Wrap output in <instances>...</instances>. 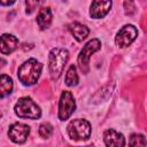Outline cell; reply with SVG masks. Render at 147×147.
<instances>
[{
  "instance_id": "cell-1",
  "label": "cell",
  "mask_w": 147,
  "mask_h": 147,
  "mask_svg": "<svg viewBox=\"0 0 147 147\" xmlns=\"http://www.w3.org/2000/svg\"><path fill=\"white\" fill-rule=\"evenodd\" d=\"M41 69L42 65L40 64V62H38L36 59H29L18 68V72H17L18 79L24 85L28 86L33 85L39 79Z\"/></svg>"
},
{
  "instance_id": "cell-2",
  "label": "cell",
  "mask_w": 147,
  "mask_h": 147,
  "mask_svg": "<svg viewBox=\"0 0 147 147\" xmlns=\"http://www.w3.org/2000/svg\"><path fill=\"white\" fill-rule=\"evenodd\" d=\"M69 53L64 48H53L49 53V59H48V68H49V74L53 80L59 79L61 76L64 65L68 61Z\"/></svg>"
},
{
  "instance_id": "cell-3",
  "label": "cell",
  "mask_w": 147,
  "mask_h": 147,
  "mask_svg": "<svg viewBox=\"0 0 147 147\" xmlns=\"http://www.w3.org/2000/svg\"><path fill=\"white\" fill-rule=\"evenodd\" d=\"M15 114L21 118H30V119H38L41 116V110L39 106L28 96H23L18 99L15 105Z\"/></svg>"
},
{
  "instance_id": "cell-4",
  "label": "cell",
  "mask_w": 147,
  "mask_h": 147,
  "mask_svg": "<svg viewBox=\"0 0 147 147\" xmlns=\"http://www.w3.org/2000/svg\"><path fill=\"white\" fill-rule=\"evenodd\" d=\"M68 134L74 140H86L91 136V124L86 119L77 118L69 123Z\"/></svg>"
},
{
  "instance_id": "cell-5",
  "label": "cell",
  "mask_w": 147,
  "mask_h": 147,
  "mask_svg": "<svg viewBox=\"0 0 147 147\" xmlns=\"http://www.w3.org/2000/svg\"><path fill=\"white\" fill-rule=\"evenodd\" d=\"M101 47V42L99 39H92L90 40L80 51L79 55H78V64L80 70L84 74L88 72V63H90V59L91 55L93 53H95L96 51H99Z\"/></svg>"
},
{
  "instance_id": "cell-6",
  "label": "cell",
  "mask_w": 147,
  "mask_h": 147,
  "mask_svg": "<svg viewBox=\"0 0 147 147\" xmlns=\"http://www.w3.org/2000/svg\"><path fill=\"white\" fill-rule=\"evenodd\" d=\"M76 109V102L72 94L69 91H64L61 94L59 102V118L61 121L68 119Z\"/></svg>"
},
{
  "instance_id": "cell-7",
  "label": "cell",
  "mask_w": 147,
  "mask_h": 147,
  "mask_svg": "<svg viewBox=\"0 0 147 147\" xmlns=\"http://www.w3.org/2000/svg\"><path fill=\"white\" fill-rule=\"evenodd\" d=\"M137 36H138V30L134 25L132 24L124 25L116 34V38H115L116 45L122 48L127 47L136 40Z\"/></svg>"
},
{
  "instance_id": "cell-8",
  "label": "cell",
  "mask_w": 147,
  "mask_h": 147,
  "mask_svg": "<svg viewBox=\"0 0 147 147\" xmlns=\"http://www.w3.org/2000/svg\"><path fill=\"white\" fill-rule=\"evenodd\" d=\"M30 133V127L24 123H14L8 130V137L15 144H23L26 141Z\"/></svg>"
},
{
  "instance_id": "cell-9",
  "label": "cell",
  "mask_w": 147,
  "mask_h": 147,
  "mask_svg": "<svg viewBox=\"0 0 147 147\" xmlns=\"http://www.w3.org/2000/svg\"><path fill=\"white\" fill-rule=\"evenodd\" d=\"M103 141L107 147H124L125 138L114 129H108L103 133Z\"/></svg>"
},
{
  "instance_id": "cell-10",
  "label": "cell",
  "mask_w": 147,
  "mask_h": 147,
  "mask_svg": "<svg viewBox=\"0 0 147 147\" xmlns=\"http://www.w3.org/2000/svg\"><path fill=\"white\" fill-rule=\"evenodd\" d=\"M18 47V39L9 33H5L0 37V52L5 55L13 53Z\"/></svg>"
},
{
  "instance_id": "cell-11",
  "label": "cell",
  "mask_w": 147,
  "mask_h": 147,
  "mask_svg": "<svg viewBox=\"0 0 147 147\" xmlns=\"http://www.w3.org/2000/svg\"><path fill=\"white\" fill-rule=\"evenodd\" d=\"M111 8V1H93L90 9V15L93 18L105 17Z\"/></svg>"
},
{
  "instance_id": "cell-12",
  "label": "cell",
  "mask_w": 147,
  "mask_h": 147,
  "mask_svg": "<svg viewBox=\"0 0 147 147\" xmlns=\"http://www.w3.org/2000/svg\"><path fill=\"white\" fill-rule=\"evenodd\" d=\"M68 28H69V31L71 32V34L74 36V38L77 41H83L90 33L88 28L83 25L82 23H78V22H74V23L69 24Z\"/></svg>"
},
{
  "instance_id": "cell-13",
  "label": "cell",
  "mask_w": 147,
  "mask_h": 147,
  "mask_svg": "<svg viewBox=\"0 0 147 147\" xmlns=\"http://www.w3.org/2000/svg\"><path fill=\"white\" fill-rule=\"evenodd\" d=\"M52 18H53V16H52L51 8L42 7L37 15V23L41 30H46L49 28V25L52 23Z\"/></svg>"
},
{
  "instance_id": "cell-14",
  "label": "cell",
  "mask_w": 147,
  "mask_h": 147,
  "mask_svg": "<svg viewBox=\"0 0 147 147\" xmlns=\"http://www.w3.org/2000/svg\"><path fill=\"white\" fill-rule=\"evenodd\" d=\"M13 79L7 75H0V99L9 95L13 91Z\"/></svg>"
},
{
  "instance_id": "cell-15",
  "label": "cell",
  "mask_w": 147,
  "mask_h": 147,
  "mask_svg": "<svg viewBox=\"0 0 147 147\" xmlns=\"http://www.w3.org/2000/svg\"><path fill=\"white\" fill-rule=\"evenodd\" d=\"M78 83V75H77V70L76 67L74 64H71L65 74V84L68 86H75Z\"/></svg>"
},
{
  "instance_id": "cell-16",
  "label": "cell",
  "mask_w": 147,
  "mask_h": 147,
  "mask_svg": "<svg viewBox=\"0 0 147 147\" xmlns=\"http://www.w3.org/2000/svg\"><path fill=\"white\" fill-rule=\"evenodd\" d=\"M129 146L130 147H146V139L145 136L140 133H133L129 138Z\"/></svg>"
},
{
  "instance_id": "cell-17",
  "label": "cell",
  "mask_w": 147,
  "mask_h": 147,
  "mask_svg": "<svg viewBox=\"0 0 147 147\" xmlns=\"http://www.w3.org/2000/svg\"><path fill=\"white\" fill-rule=\"evenodd\" d=\"M53 133V126L49 123H42L39 126V134L42 138H49Z\"/></svg>"
},
{
  "instance_id": "cell-18",
  "label": "cell",
  "mask_w": 147,
  "mask_h": 147,
  "mask_svg": "<svg viewBox=\"0 0 147 147\" xmlns=\"http://www.w3.org/2000/svg\"><path fill=\"white\" fill-rule=\"evenodd\" d=\"M25 6H26V13H32L33 9L38 6V1H25Z\"/></svg>"
},
{
  "instance_id": "cell-19",
  "label": "cell",
  "mask_w": 147,
  "mask_h": 147,
  "mask_svg": "<svg viewBox=\"0 0 147 147\" xmlns=\"http://www.w3.org/2000/svg\"><path fill=\"white\" fill-rule=\"evenodd\" d=\"M15 1H0V5L1 6H9V5H13Z\"/></svg>"
},
{
  "instance_id": "cell-20",
  "label": "cell",
  "mask_w": 147,
  "mask_h": 147,
  "mask_svg": "<svg viewBox=\"0 0 147 147\" xmlns=\"http://www.w3.org/2000/svg\"><path fill=\"white\" fill-rule=\"evenodd\" d=\"M5 64H6V61H5L3 59H1V57H0V68H2Z\"/></svg>"
},
{
  "instance_id": "cell-21",
  "label": "cell",
  "mask_w": 147,
  "mask_h": 147,
  "mask_svg": "<svg viewBox=\"0 0 147 147\" xmlns=\"http://www.w3.org/2000/svg\"><path fill=\"white\" fill-rule=\"evenodd\" d=\"M0 117H1V113H0Z\"/></svg>"
}]
</instances>
